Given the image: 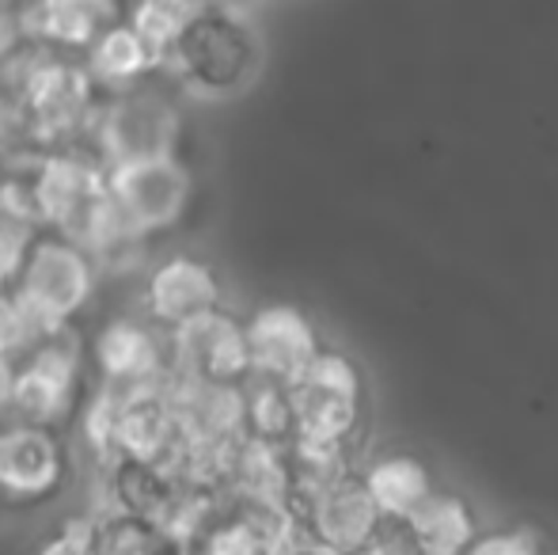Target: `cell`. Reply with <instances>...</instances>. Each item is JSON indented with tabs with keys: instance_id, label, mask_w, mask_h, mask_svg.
Here are the masks:
<instances>
[{
	"instance_id": "8",
	"label": "cell",
	"mask_w": 558,
	"mask_h": 555,
	"mask_svg": "<svg viewBox=\"0 0 558 555\" xmlns=\"http://www.w3.org/2000/svg\"><path fill=\"white\" fill-rule=\"evenodd\" d=\"M20 114L31 137L65 141L96 114V84L88 69L73 61L43 58L20 81Z\"/></svg>"
},
{
	"instance_id": "24",
	"label": "cell",
	"mask_w": 558,
	"mask_h": 555,
	"mask_svg": "<svg viewBox=\"0 0 558 555\" xmlns=\"http://www.w3.org/2000/svg\"><path fill=\"white\" fill-rule=\"evenodd\" d=\"M46 335H50V327L31 312V304L12 286H0V358L20 362Z\"/></svg>"
},
{
	"instance_id": "29",
	"label": "cell",
	"mask_w": 558,
	"mask_h": 555,
	"mask_svg": "<svg viewBox=\"0 0 558 555\" xmlns=\"http://www.w3.org/2000/svg\"><path fill=\"white\" fill-rule=\"evenodd\" d=\"M286 555H327V552H319V548H308V544H296L293 552H286Z\"/></svg>"
},
{
	"instance_id": "27",
	"label": "cell",
	"mask_w": 558,
	"mask_h": 555,
	"mask_svg": "<svg viewBox=\"0 0 558 555\" xmlns=\"http://www.w3.org/2000/svg\"><path fill=\"white\" fill-rule=\"evenodd\" d=\"M12 373H15V362L0 358V422L8 419V400H12Z\"/></svg>"
},
{
	"instance_id": "25",
	"label": "cell",
	"mask_w": 558,
	"mask_h": 555,
	"mask_svg": "<svg viewBox=\"0 0 558 555\" xmlns=\"http://www.w3.org/2000/svg\"><path fill=\"white\" fill-rule=\"evenodd\" d=\"M463 555H544V544L529 526H506V529H478L475 541L463 548Z\"/></svg>"
},
{
	"instance_id": "18",
	"label": "cell",
	"mask_w": 558,
	"mask_h": 555,
	"mask_svg": "<svg viewBox=\"0 0 558 555\" xmlns=\"http://www.w3.org/2000/svg\"><path fill=\"white\" fill-rule=\"evenodd\" d=\"M84 69H88L96 92L111 96V92H122V88H133V84L148 81V73L160 69V61H156L148 43L122 15V20H114L107 31H99L96 43L84 50Z\"/></svg>"
},
{
	"instance_id": "22",
	"label": "cell",
	"mask_w": 558,
	"mask_h": 555,
	"mask_svg": "<svg viewBox=\"0 0 558 555\" xmlns=\"http://www.w3.org/2000/svg\"><path fill=\"white\" fill-rule=\"evenodd\" d=\"M209 0H133V8L125 12V23L137 31L148 43V50L156 53V61H168V53L175 50L179 35L186 31V23L206 8Z\"/></svg>"
},
{
	"instance_id": "1",
	"label": "cell",
	"mask_w": 558,
	"mask_h": 555,
	"mask_svg": "<svg viewBox=\"0 0 558 555\" xmlns=\"http://www.w3.org/2000/svg\"><path fill=\"white\" fill-rule=\"evenodd\" d=\"M163 65L175 69L179 84L194 96H240L263 65V38L243 12L225 4H206L186 23Z\"/></svg>"
},
{
	"instance_id": "17",
	"label": "cell",
	"mask_w": 558,
	"mask_h": 555,
	"mask_svg": "<svg viewBox=\"0 0 558 555\" xmlns=\"http://www.w3.org/2000/svg\"><path fill=\"white\" fill-rule=\"evenodd\" d=\"M114 20H122L118 0H31L23 8V31L61 50H88Z\"/></svg>"
},
{
	"instance_id": "11",
	"label": "cell",
	"mask_w": 558,
	"mask_h": 555,
	"mask_svg": "<svg viewBox=\"0 0 558 555\" xmlns=\"http://www.w3.org/2000/svg\"><path fill=\"white\" fill-rule=\"evenodd\" d=\"M88 362L96 365L99 385L114 393L163 388V381L171 377L168 331L137 316H114L99 327Z\"/></svg>"
},
{
	"instance_id": "12",
	"label": "cell",
	"mask_w": 558,
	"mask_h": 555,
	"mask_svg": "<svg viewBox=\"0 0 558 555\" xmlns=\"http://www.w3.org/2000/svg\"><path fill=\"white\" fill-rule=\"evenodd\" d=\"M168 347L171 373L179 377L206 381V385H243L251 377L243 316L228 312L225 304L168 331Z\"/></svg>"
},
{
	"instance_id": "23",
	"label": "cell",
	"mask_w": 558,
	"mask_h": 555,
	"mask_svg": "<svg viewBox=\"0 0 558 555\" xmlns=\"http://www.w3.org/2000/svg\"><path fill=\"white\" fill-rule=\"evenodd\" d=\"M38 232L35 217L27 206V191L23 186H0V286H8L20 267L23 252H27L31 237Z\"/></svg>"
},
{
	"instance_id": "20",
	"label": "cell",
	"mask_w": 558,
	"mask_h": 555,
	"mask_svg": "<svg viewBox=\"0 0 558 555\" xmlns=\"http://www.w3.org/2000/svg\"><path fill=\"white\" fill-rule=\"evenodd\" d=\"M286 468H289V510L308 503L312 495L335 487L350 472L353 464V445L335 442H308V437H289L286 442Z\"/></svg>"
},
{
	"instance_id": "6",
	"label": "cell",
	"mask_w": 558,
	"mask_h": 555,
	"mask_svg": "<svg viewBox=\"0 0 558 555\" xmlns=\"http://www.w3.org/2000/svg\"><path fill=\"white\" fill-rule=\"evenodd\" d=\"M107 194L133 229V237L148 240L183 221L194 198V176L179 156L107 164Z\"/></svg>"
},
{
	"instance_id": "5",
	"label": "cell",
	"mask_w": 558,
	"mask_h": 555,
	"mask_svg": "<svg viewBox=\"0 0 558 555\" xmlns=\"http://www.w3.org/2000/svg\"><path fill=\"white\" fill-rule=\"evenodd\" d=\"M92 122H96V153L104 168L148 160V156H175L183 137L179 104L148 81L111 92L104 104H96Z\"/></svg>"
},
{
	"instance_id": "15",
	"label": "cell",
	"mask_w": 558,
	"mask_h": 555,
	"mask_svg": "<svg viewBox=\"0 0 558 555\" xmlns=\"http://www.w3.org/2000/svg\"><path fill=\"white\" fill-rule=\"evenodd\" d=\"M388 529L407 555H463L478 536V514L460 491L434 487L418 510Z\"/></svg>"
},
{
	"instance_id": "2",
	"label": "cell",
	"mask_w": 558,
	"mask_h": 555,
	"mask_svg": "<svg viewBox=\"0 0 558 555\" xmlns=\"http://www.w3.org/2000/svg\"><path fill=\"white\" fill-rule=\"evenodd\" d=\"M286 393L289 411H293V437L357 445L361 426H365L368 388L361 365L345 350L324 347L289 381Z\"/></svg>"
},
{
	"instance_id": "7",
	"label": "cell",
	"mask_w": 558,
	"mask_h": 555,
	"mask_svg": "<svg viewBox=\"0 0 558 555\" xmlns=\"http://www.w3.org/2000/svg\"><path fill=\"white\" fill-rule=\"evenodd\" d=\"M69 480V449L58 430L0 422V506L31 510L50 498Z\"/></svg>"
},
{
	"instance_id": "26",
	"label": "cell",
	"mask_w": 558,
	"mask_h": 555,
	"mask_svg": "<svg viewBox=\"0 0 558 555\" xmlns=\"http://www.w3.org/2000/svg\"><path fill=\"white\" fill-rule=\"evenodd\" d=\"M31 555H99L96 518H73L61 529H53Z\"/></svg>"
},
{
	"instance_id": "9",
	"label": "cell",
	"mask_w": 558,
	"mask_h": 555,
	"mask_svg": "<svg viewBox=\"0 0 558 555\" xmlns=\"http://www.w3.org/2000/svg\"><path fill=\"white\" fill-rule=\"evenodd\" d=\"M23 191H27V206L38 229L69 237L84 221V214L104 198L107 168L96 156L69 153V148L65 153H46L31 168Z\"/></svg>"
},
{
	"instance_id": "21",
	"label": "cell",
	"mask_w": 558,
	"mask_h": 555,
	"mask_svg": "<svg viewBox=\"0 0 558 555\" xmlns=\"http://www.w3.org/2000/svg\"><path fill=\"white\" fill-rule=\"evenodd\" d=\"M240 403H243V437L274 442V445H286L293 437V411H289L286 385L247 377L240 385Z\"/></svg>"
},
{
	"instance_id": "10",
	"label": "cell",
	"mask_w": 558,
	"mask_h": 555,
	"mask_svg": "<svg viewBox=\"0 0 558 555\" xmlns=\"http://www.w3.org/2000/svg\"><path fill=\"white\" fill-rule=\"evenodd\" d=\"M293 518L301 529V541L327 555H357L380 541L388 529L357 472L312 495L308 503L293 506Z\"/></svg>"
},
{
	"instance_id": "16",
	"label": "cell",
	"mask_w": 558,
	"mask_h": 555,
	"mask_svg": "<svg viewBox=\"0 0 558 555\" xmlns=\"http://www.w3.org/2000/svg\"><path fill=\"white\" fill-rule=\"evenodd\" d=\"M357 475L365 483L368 498H373L376 514L384 518V526H399L437 487L426 460L414 457V453H380L365 468H357Z\"/></svg>"
},
{
	"instance_id": "30",
	"label": "cell",
	"mask_w": 558,
	"mask_h": 555,
	"mask_svg": "<svg viewBox=\"0 0 558 555\" xmlns=\"http://www.w3.org/2000/svg\"><path fill=\"white\" fill-rule=\"evenodd\" d=\"M0 510H4V506H0Z\"/></svg>"
},
{
	"instance_id": "14",
	"label": "cell",
	"mask_w": 558,
	"mask_h": 555,
	"mask_svg": "<svg viewBox=\"0 0 558 555\" xmlns=\"http://www.w3.org/2000/svg\"><path fill=\"white\" fill-rule=\"evenodd\" d=\"M225 304V289L217 270L198 255H168L145 278L141 289V309L145 319L160 331H175L186 319L214 312Z\"/></svg>"
},
{
	"instance_id": "4",
	"label": "cell",
	"mask_w": 558,
	"mask_h": 555,
	"mask_svg": "<svg viewBox=\"0 0 558 555\" xmlns=\"http://www.w3.org/2000/svg\"><path fill=\"white\" fill-rule=\"evenodd\" d=\"M96 255L84 252L76 240L61 237V232L38 229L8 286L31 304V312L50 331H58V327H69L88 309L92 297H96Z\"/></svg>"
},
{
	"instance_id": "3",
	"label": "cell",
	"mask_w": 558,
	"mask_h": 555,
	"mask_svg": "<svg viewBox=\"0 0 558 555\" xmlns=\"http://www.w3.org/2000/svg\"><path fill=\"white\" fill-rule=\"evenodd\" d=\"M84 365H88V347L76 335V327H58L35 350L15 362L12 373V400H8L4 422H23V426L58 430L76 415V403L84 393Z\"/></svg>"
},
{
	"instance_id": "19",
	"label": "cell",
	"mask_w": 558,
	"mask_h": 555,
	"mask_svg": "<svg viewBox=\"0 0 558 555\" xmlns=\"http://www.w3.org/2000/svg\"><path fill=\"white\" fill-rule=\"evenodd\" d=\"M221 495L228 498V503L289 506L286 445L243 437V442L235 445V453H232V464H228Z\"/></svg>"
},
{
	"instance_id": "13",
	"label": "cell",
	"mask_w": 558,
	"mask_h": 555,
	"mask_svg": "<svg viewBox=\"0 0 558 555\" xmlns=\"http://www.w3.org/2000/svg\"><path fill=\"white\" fill-rule=\"evenodd\" d=\"M251 377L289 385L327 347L316 319L289 301H266L243 319Z\"/></svg>"
},
{
	"instance_id": "28",
	"label": "cell",
	"mask_w": 558,
	"mask_h": 555,
	"mask_svg": "<svg viewBox=\"0 0 558 555\" xmlns=\"http://www.w3.org/2000/svg\"><path fill=\"white\" fill-rule=\"evenodd\" d=\"M357 555H407L403 552V544L396 541V536H391V529H384V536L376 544H368L365 552H357Z\"/></svg>"
}]
</instances>
